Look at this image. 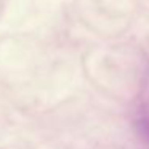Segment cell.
Segmentation results:
<instances>
[{"label":"cell","instance_id":"6da1fadb","mask_svg":"<svg viewBox=\"0 0 149 149\" xmlns=\"http://www.w3.org/2000/svg\"><path fill=\"white\" fill-rule=\"evenodd\" d=\"M135 128H136V133L141 136L143 139L149 143V117H141L135 122Z\"/></svg>","mask_w":149,"mask_h":149}]
</instances>
